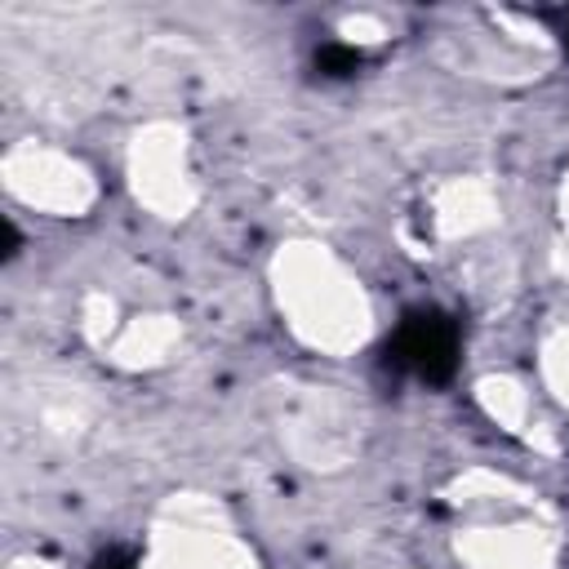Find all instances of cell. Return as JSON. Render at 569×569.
<instances>
[{"instance_id": "cell-3", "label": "cell", "mask_w": 569, "mask_h": 569, "mask_svg": "<svg viewBox=\"0 0 569 569\" xmlns=\"http://www.w3.org/2000/svg\"><path fill=\"white\" fill-rule=\"evenodd\" d=\"M93 569H133V560H129L124 551H107V556H98Z\"/></svg>"}, {"instance_id": "cell-2", "label": "cell", "mask_w": 569, "mask_h": 569, "mask_svg": "<svg viewBox=\"0 0 569 569\" xmlns=\"http://www.w3.org/2000/svg\"><path fill=\"white\" fill-rule=\"evenodd\" d=\"M316 67L325 76H351L360 67V53L351 44H325V49H316Z\"/></svg>"}, {"instance_id": "cell-1", "label": "cell", "mask_w": 569, "mask_h": 569, "mask_svg": "<svg viewBox=\"0 0 569 569\" xmlns=\"http://www.w3.org/2000/svg\"><path fill=\"white\" fill-rule=\"evenodd\" d=\"M458 325L445 311H409L396 329V338L387 342V360L405 373H413L418 382H449L458 369Z\"/></svg>"}]
</instances>
